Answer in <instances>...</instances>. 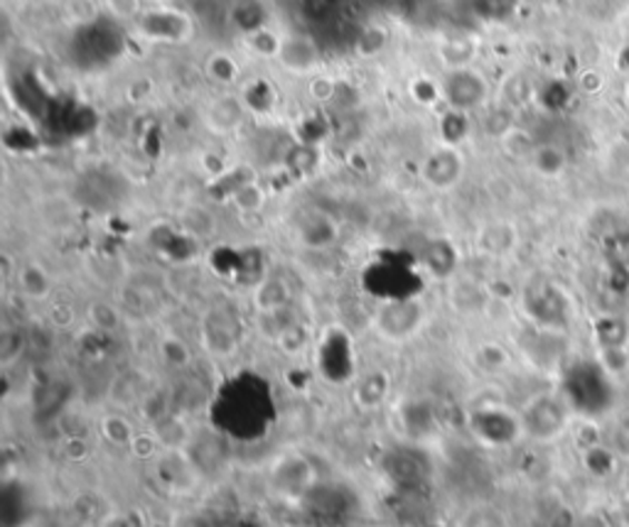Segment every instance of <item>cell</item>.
Here are the masks:
<instances>
[{
  "mask_svg": "<svg viewBox=\"0 0 629 527\" xmlns=\"http://www.w3.org/2000/svg\"><path fill=\"white\" fill-rule=\"evenodd\" d=\"M571 415L573 410L563 392H541L521 410V432L539 445H549V441L563 437L568 425H571Z\"/></svg>",
  "mask_w": 629,
  "mask_h": 527,
  "instance_id": "obj_1",
  "label": "cell"
},
{
  "mask_svg": "<svg viewBox=\"0 0 629 527\" xmlns=\"http://www.w3.org/2000/svg\"><path fill=\"white\" fill-rule=\"evenodd\" d=\"M605 447H608L620 461H629V412L620 415L610 425Z\"/></svg>",
  "mask_w": 629,
  "mask_h": 527,
  "instance_id": "obj_2",
  "label": "cell"
},
{
  "mask_svg": "<svg viewBox=\"0 0 629 527\" xmlns=\"http://www.w3.org/2000/svg\"><path fill=\"white\" fill-rule=\"evenodd\" d=\"M622 496L629 500V469L622 476Z\"/></svg>",
  "mask_w": 629,
  "mask_h": 527,
  "instance_id": "obj_3",
  "label": "cell"
}]
</instances>
